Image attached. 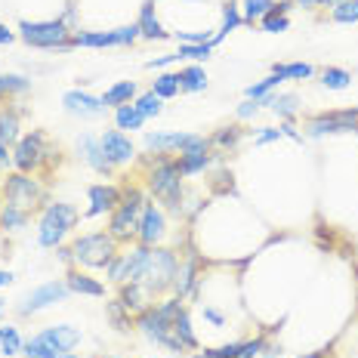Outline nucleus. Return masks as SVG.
Returning a JSON list of instances; mask_svg holds the SVG:
<instances>
[{"mask_svg": "<svg viewBox=\"0 0 358 358\" xmlns=\"http://www.w3.org/2000/svg\"><path fill=\"white\" fill-rule=\"evenodd\" d=\"M148 189L152 195L167 204L170 213H182V173H179L176 158H167L161 155L158 161H152V170H148Z\"/></svg>", "mask_w": 358, "mask_h": 358, "instance_id": "obj_1", "label": "nucleus"}, {"mask_svg": "<svg viewBox=\"0 0 358 358\" xmlns=\"http://www.w3.org/2000/svg\"><path fill=\"white\" fill-rule=\"evenodd\" d=\"M69 250H71V263L90 268H108V263L117 257V241L108 232H90L74 238Z\"/></svg>", "mask_w": 358, "mask_h": 358, "instance_id": "obj_2", "label": "nucleus"}, {"mask_svg": "<svg viewBox=\"0 0 358 358\" xmlns=\"http://www.w3.org/2000/svg\"><path fill=\"white\" fill-rule=\"evenodd\" d=\"M78 220L80 216L71 204H62V201L47 204L43 207V216H41V226H37V244H41V248H59V244L65 241V235L78 226Z\"/></svg>", "mask_w": 358, "mask_h": 358, "instance_id": "obj_3", "label": "nucleus"}, {"mask_svg": "<svg viewBox=\"0 0 358 358\" xmlns=\"http://www.w3.org/2000/svg\"><path fill=\"white\" fill-rule=\"evenodd\" d=\"M143 207H145V195H143V192H139V189H124L121 192V204L111 210L108 235L115 238V241H130V238H136Z\"/></svg>", "mask_w": 358, "mask_h": 358, "instance_id": "obj_4", "label": "nucleus"}, {"mask_svg": "<svg viewBox=\"0 0 358 358\" xmlns=\"http://www.w3.org/2000/svg\"><path fill=\"white\" fill-rule=\"evenodd\" d=\"M179 257L173 250H164V248H152L148 250V259L139 272V285H143L148 294H164L167 287H173V275H176Z\"/></svg>", "mask_w": 358, "mask_h": 358, "instance_id": "obj_5", "label": "nucleus"}, {"mask_svg": "<svg viewBox=\"0 0 358 358\" xmlns=\"http://www.w3.org/2000/svg\"><path fill=\"white\" fill-rule=\"evenodd\" d=\"M19 37L28 47H41V50H71V31L69 22L53 19V22H22Z\"/></svg>", "mask_w": 358, "mask_h": 358, "instance_id": "obj_6", "label": "nucleus"}, {"mask_svg": "<svg viewBox=\"0 0 358 358\" xmlns=\"http://www.w3.org/2000/svg\"><path fill=\"white\" fill-rule=\"evenodd\" d=\"M136 327H139V331H143L152 343H158V346H167L173 355H179V352L185 349L182 343L173 337V322H167V318H164L161 312L155 309V306H148L145 312H139V315H136Z\"/></svg>", "mask_w": 358, "mask_h": 358, "instance_id": "obj_7", "label": "nucleus"}, {"mask_svg": "<svg viewBox=\"0 0 358 358\" xmlns=\"http://www.w3.org/2000/svg\"><path fill=\"white\" fill-rule=\"evenodd\" d=\"M3 201L6 204H13V207H19V210L31 213L34 207L43 201V189L28 173H13V176H6Z\"/></svg>", "mask_w": 358, "mask_h": 358, "instance_id": "obj_8", "label": "nucleus"}, {"mask_svg": "<svg viewBox=\"0 0 358 358\" xmlns=\"http://www.w3.org/2000/svg\"><path fill=\"white\" fill-rule=\"evenodd\" d=\"M53 155V148L47 145V136L41 130H34L31 136H22L16 143V152H13V164L19 167V173H31L43 161Z\"/></svg>", "mask_w": 358, "mask_h": 358, "instance_id": "obj_9", "label": "nucleus"}, {"mask_svg": "<svg viewBox=\"0 0 358 358\" xmlns=\"http://www.w3.org/2000/svg\"><path fill=\"white\" fill-rule=\"evenodd\" d=\"M148 250H152V248H145V244H136V248L117 253V257L108 263V278L115 281V285L136 281L139 272H143V266H145V259H148Z\"/></svg>", "mask_w": 358, "mask_h": 358, "instance_id": "obj_10", "label": "nucleus"}, {"mask_svg": "<svg viewBox=\"0 0 358 358\" xmlns=\"http://www.w3.org/2000/svg\"><path fill=\"white\" fill-rule=\"evenodd\" d=\"M306 130H309L312 136H324V133H355L358 130V108L331 111V115L309 117Z\"/></svg>", "mask_w": 358, "mask_h": 358, "instance_id": "obj_11", "label": "nucleus"}, {"mask_svg": "<svg viewBox=\"0 0 358 358\" xmlns=\"http://www.w3.org/2000/svg\"><path fill=\"white\" fill-rule=\"evenodd\" d=\"M167 235V213L158 204H145L143 216H139V229H136V241L145 248H155L161 238Z\"/></svg>", "mask_w": 358, "mask_h": 358, "instance_id": "obj_12", "label": "nucleus"}, {"mask_svg": "<svg viewBox=\"0 0 358 358\" xmlns=\"http://www.w3.org/2000/svg\"><path fill=\"white\" fill-rule=\"evenodd\" d=\"M179 173L182 176H195L201 173V170H207V164H210V139H204V136H192V143L179 152Z\"/></svg>", "mask_w": 358, "mask_h": 358, "instance_id": "obj_13", "label": "nucleus"}, {"mask_svg": "<svg viewBox=\"0 0 358 358\" xmlns=\"http://www.w3.org/2000/svg\"><path fill=\"white\" fill-rule=\"evenodd\" d=\"M71 290L65 281H50V285H41V287H34L31 294L25 296V303L19 306V312L22 315H34V312H41V309H50L53 303L59 300H65Z\"/></svg>", "mask_w": 358, "mask_h": 358, "instance_id": "obj_14", "label": "nucleus"}, {"mask_svg": "<svg viewBox=\"0 0 358 358\" xmlns=\"http://www.w3.org/2000/svg\"><path fill=\"white\" fill-rule=\"evenodd\" d=\"M37 340H41L47 349H53L56 355H62V352H71V349L80 343V331L71 324H56V327H43V331L37 334Z\"/></svg>", "mask_w": 358, "mask_h": 358, "instance_id": "obj_15", "label": "nucleus"}, {"mask_svg": "<svg viewBox=\"0 0 358 358\" xmlns=\"http://www.w3.org/2000/svg\"><path fill=\"white\" fill-rule=\"evenodd\" d=\"M90 207H87V220L93 216H102V213H111L117 204H121V189L117 185H90Z\"/></svg>", "mask_w": 358, "mask_h": 358, "instance_id": "obj_16", "label": "nucleus"}, {"mask_svg": "<svg viewBox=\"0 0 358 358\" xmlns=\"http://www.w3.org/2000/svg\"><path fill=\"white\" fill-rule=\"evenodd\" d=\"M99 143H102V148H106V155H108V161L115 164H127V161H133L136 158V145L130 143V136H124L121 130H106L99 136Z\"/></svg>", "mask_w": 358, "mask_h": 358, "instance_id": "obj_17", "label": "nucleus"}, {"mask_svg": "<svg viewBox=\"0 0 358 358\" xmlns=\"http://www.w3.org/2000/svg\"><path fill=\"white\" fill-rule=\"evenodd\" d=\"M62 106L74 117H99L102 111H106L102 99H96V96L84 93V90H69V93L62 96Z\"/></svg>", "mask_w": 358, "mask_h": 358, "instance_id": "obj_18", "label": "nucleus"}, {"mask_svg": "<svg viewBox=\"0 0 358 358\" xmlns=\"http://www.w3.org/2000/svg\"><path fill=\"white\" fill-rule=\"evenodd\" d=\"M78 148H80V158H84L90 167L96 170V173H111V170H115V164L108 161L106 148H102V143L96 136H80Z\"/></svg>", "mask_w": 358, "mask_h": 358, "instance_id": "obj_19", "label": "nucleus"}, {"mask_svg": "<svg viewBox=\"0 0 358 358\" xmlns=\"http://www.w3.org/2000/svg\"><path fill=\"white\" fill-rule=\"evenodd\" d=\"M192 136H195V133H148V136H145V148H148V152H161V155L182 152V148L192 143Z\"/></svg>", "mask_w": 358, "mask_h": 358, "instance_id": "obj_20", "label": "nucleus"}, {"mask_svg": "<svg viewBox=\"0 0 358 358\" xmlns=\"http://www.w3.org/2000/svg\"><path fill=\"white\" fill-rule=\"evenodd\" d=\"M65 285H69L71 294H80V296H106V285L96 281V278H90V275L80 272V268H69Z\"/></svg>", "mask_w": 358, "mask_h": 358, "instance_id": "obj_21", "label": "nucleus"}, {"mask_svg": "<svg viewBox=\"0 0 358 358\" xmlns=\"http://www.w3.org/2000/svg\"><path fill=\"white\" fill-rule=\"evenodd\" d=\"M148 296H152V294H148L139 281H127V285H121V296H117V300L124 303L127 312H136V315H139V312L148 309Z\"/></svg>", "mask_w": 358, "mask_h": 358, "instance_id": "obj_22", "label": "nucleus"}, {"mask_svg": "<svg viewBox=\"0 0 358 358\" xmlns=\"http://www.w3.org/2000/svg\"><path fill=\"white\" fill-rule=\"evenodd\" d=\"M139 34L148 37V41H167V31L161 28L158 16H155V0H148V3H143V10H139Z\"/></svg>", "mask_w": 358, "mask_h": 358, "instance_id": "obj_23", "label": "nucleus"}, {"mask_svg": "<svg viewBox=\"0 0 358 358\" xmlns=\"http://www.w3.org/2000/svg\"><path fill=\"white\" fill-rule=\"evenodd\" d=\"M71 47H121L117 31H74Z\"/></svg>", "mask_w": 358, "mask_h": 358, "instance_id": "obj_24", "label": "nucleus"}, {"mask_svg": "<svg viewBox=\"0 0 358 358\" xmlns=\"http://www.w3.org/2000/svg\"><path fill=\"white\" fill-rule=\"evenodd\" d=\"M136 99V84L133 80H117L115 87H108L106 93H102V106H115V108H121V106H130V102Z\"/></svg>", "mask_w": 358, "mask_h": 358, "instance_id": "obj_25", "label": "nucleus"}, {"mask_svg": "<svg viewBox=\"0 0 358 358\" xmlns=\"http://www.w3.org/2000/svg\"><path fill=\"white\" fill-rule=\"evenodd\" d=\"M207 90V74L201 65H185L179 71V93H201Z\"/></svg>", "mask_w": 358, "mask_h": 358, "instance_id": "obj_26", "label": "nucleus"}, {"mask_svg": "<svg viewBox=\"0 0 358 358\" xmlns=\"http://www.w3.org/2000/svg\"><path fill=\"white\" fill-rule=\"evenodd\" d=\"M198 285V278H195V263H179L176 266V275H173V294L182 300V296H189L192 290H195Z\"/></svg>", "mask_w": 358, "mask_h": 358, "instance_id": "obj_27", "label": "nucleus"}, {"mask_svg": "<svg viewBox=\"0 0 358 358\" xmlns=\"http://www.w3.org/2000/svg\"><path fill=\"white\" fill-rule=\"evenodd\" d=\"M241 25H244L241 10H238V3H232V0H229V3L222 6V28L213 34V41H210V43L216 47V43H220V41H222V37H226L229 31H235V28H241Z\"/></svg>", "mask_w": 358, "mask_h": 358, "instance_id": "obj_28", "label": "nucleus"}, {"mask_svg": "<svg viewBox=\"0 0 358 358\" xmlns=\"http://www.w3.org/2000/svg\"><path fill=\"white\" fill-rule=\"evenodd\" d=\"M173 337L182 343L185 349H198V337H195V327H192V318L189 312H179V315L173 318Z\"/></svg>", "mask_w": 358, "mask_h": 358, "instance_id": "obj_29", "label": "nucleus"}, {"mask_svg": "<svg viewBox=\"0 0 358 358\" xmlns=\"http://www.w3.org/2000/svg\"><path fill=\"white\" fill-rule=\"evenodd\" d=\"M0 143L3 145L19 143V111L16 108L0 111Z\"/></svg>", "mask_w": 358, "mask_h": 358, "instance_id": "obj_30", "label": "nucleus"}, {"mask_svg": "<svg viewBox=\"0 0 358 358\" xmlns=\"http://www.w3.org/2000/svg\"><path fill=\"white\" fill-rule=\"evenodd\" d=\"M152 93L158 96V99H173V96H179V74H173V71L158 74V78L152 80Z\"/></svg>", "mask_w": 358, "mask_h": 358, "instance_id": "obj_31", "label": "nucleus"}, {"mask_svg": "<svg viewBox=\"0 0 358 358\" xmlns=\"http://www.w3.org/2000/svg\"><path fill=\"white\" fill-rule=\"evenodd\" d=\"M22 334H19V327H13V324H0V352L3 355H19L22 352Z\"/></svg>", "mask_w": 358, "mask_h": 358, "instance_id": "obj_32", "label": "nucleus"}, {"mask_svg": "<svg viewBox=\"0 0 358 358\" xmlns=\"http://www.w3.org/2000/svg\"><path fill=\"white\" fill-rule=\"evenodd\" d=\"M115 124H117V130H139V127L145 124V117L136 111V106H121V108H115Z\"/></svg>", "mask_w": 358, "mask_h": 358, "instance_id": "obj_33", "label": "nucleus"}, {"mask_svg": "<svg viewBox=\"0 0 358 358\" xmlns=\"http://www.w3.org/2000/svg\"><path fill=\"white\" fill-rule=\"evenodd\" d=\"M31 80L22 78V74H0V99H10V96L28 93Z\"/></svg>", "mask_w": 358, "mask_h": 358, "instance_id": "obj_34", "label": "nucleus"}, {"mask_svg": "<svg viewBox=\"0 0 358 358\" xmlns=\"http://www.w3.org/2000/svg\"><path fill=\"white\" fill-rule=\"evenodd\" d=\"M272 74H278L281 80H306L315 74V69L309 62H290V65H275Z\"/></svg>", "mask_w": 358, "mask_h": 358, "instance_id": "obj_35", "label": "nucleus"}, {"mask_svg": "<svg viewBox=\"0 0 358 358\" xmlns=\"http://www.w3.org/2000/svg\"><path fill=\"white\" fill-rule=\"evenodd\" d=\"M25 222H28L25 210H19V207H13V204H3V213H0V229H6V232H19Z\"/></svg>", "mask_w": 358, "mask_h": 358, "instance_id": "obj_36", "label": "nucleus"}, {"mask_svg": "<svg viewBox=\"0 0 358 358\" xmlns=\"http://www.w3.org/2000/svg\"><path fill=\"white\" fill-rule=\"evenodd\" d=\"M331 19L340 22V25H352V22H358V0H340V3H334Z\"/></svg>", "mask_w": 358, "mask_h": 358, "instance_id": "obj_37", "label": "nucleus"}, {"mask_svg": "<svg viewBox=\"0 0 358 358\" xmlns=\"http://www.w3.org/2000/svg\"><path fill=\"white\" fill-rule=\"evenodd\" d=\"M179 59H192V62H207L213 56V43H182L179 47Z\"/></svg>", "mask_w": 358, "mask_h": 358, "instance_id": "obj_38", "label": "nucleus"}, {"mask_svg": "<svg viewBox=\"0 0 358 358\" xmlns=\"http://www.w3.org/2000/svg\"><path fill=\"white\" fill-rule=\"evenodd\" d=\"M161 102H164V99H158V96L148 90V93H143V96H136V99H133V106H136V111H139L143 117H158L161 108H164Z\"/></svg>", "mask_w": 358, "mask_h": 358, "instance_id": "obj_39", "label": "nucleus"}, {"mask_svg": "<svg viewBox=\"0 0 358 358\" xmlns=\"http://www.w3.org/2000/svg\"><path fill=\"white\" fill-rule=\"evenodd\" d=\"M241 136H244L241 127H222V130H216V133H213L210 145H216V148H235Z\"/></svg>", "mask_w": 358, "mask_h": 358, "instance_id": "obj_40", "label": "nucleus"}, {"mask_svg": "<svg viewBox=\"0 0 358 358\" xmlns=\"http://www.w3.org/2000/svg\"><path fill=\"white\" fill-rule=\"evenodd\" d=\"M272 3H275V0H244V13H241L244 22H248V25L259 22L268 10H272Z\"/></svg>", "mask_w": 358, "mask_h": 358, "instance_id": "obj_41", "label": "nucleus"}, {"mask_svg": "<svg viewBox=\"0 0 358 358\" xmlns=\"http://www.w3.org/2000/svg\"><path fill=\"white\" fill-rule=\"evenodd\" d=\"M349 80H352V74H349L346 69H324L322 71V84L327 90H346Z\"/></svg>", "mask_w": 358, "mask_h": 358, "instance_id": "obj_42", "label": "nucleus"}, {"mask_svg": "<svg viewBox=\"0 0 358 358\" xmlns=\"http://www.w3.org/2000/svg\"><path fill=\"white\" fill-rule=\"evenodd\" d=\"M272 111L278 117H285V121H290V117L296 115V96L294 93H285V96H275L272 102Z\"/></svg>", "mask_w": 358, "mask_h": 358, "instance_id": "obj_43", "label": "nucleus"}, {"mask_svg": "<svg viewBox=\"0 0 358 358\" xmlns=\"http://www.w3.org/2000/svg\"><path fill=\"white\" fill-rule=\"evenodd\" d=\"M108 318H111V324H115L117 331H130V312L124 309L121 300H111L108 303Z\"/></svg>", "mask_w": 358, "mask_h": 358, "instance_id": "obj_44", "label": "nucleus"}, {"mask_svg": "<svg viewBox=\"0 0 358 358\" xmlns=\"http://www.w3.org/2000/svg\"><path fill=\"white\" fill-rule=\"evenodd\" d=\"M281 84V78H278V74H268V78L266 80H259V84H253V87H248V99H263V96H268V93H272V90L275 87H278Z\"/></svg>", "mask_w": 358, "mask_h": 358, "instance_id": "obj_45", "label": "nucleus"}, {"mask_svg": "<svg viewBox=\"0 0 358 358\" xmlns=\"http://www.w3.org/2000/svg\"><path fill=\"white\" fill-rule=\"evenodd\" d=\"M287 16H272V13H266L263 19H259V28L263 31H268V34H281V31H287Z\"/></svg>", "mask_w": 358, "mask_h": 358, "instance_id": "obj_46", "label": "nucleus"}, {"mask_svg": "<svg viewBox=\"0 0 358 358\" xmlns=\"http://www.w3.org/2000/svg\"><path fill=\"white\" fill-rule=\"evenodd\" d=\"M238 346H241V343H226V346H220V349H204L198 358H238Z\"/></svg>", "mask_w": 358, "mask_h": 358, "instance_id": "obj_47", "label": "nucleus"}, {"mask_svg": "<svg viewBox=\"0 0 358 358\" xmlns=\"http://www.w3.org/2000/svg\"><path fill=\"white\" fill-rule=\"evenodd\" d=\"M263 349H266V340L263 337L248 340V343H241V346H238V358H257Z\"/></svg>", "mask_w": 358, "mask_h": 358, "instance_id": "obj_48", "label": "nucleus"}, {"mask_svg": "<svg viewBox=\"0 0 358 358\" xmlns=\"http://www.w3.org/2000/svg\"><path fill=\"white\" fill-rule=\"evenodd\" d=\"M176 37L179 41H185V43H210L213 41L210 31H179Z\"/></svg>", "mask_w": 358, "mask_h": 358, "instance_id": "obj_49", "label": "nucleus"}, {"mask_svg": "<svg viewBox=\"0 0 358 358\" xmlns=\"http://www.w3.org/2000/svg\"><path fill=\"white\" fill-rule=\"evenodd\" d=\"M275 139H281V130H275V127H263V133H259V136H257V145L275 143Z\"/></svg>", "mask_w": 358, "mask_h": 358, "instance_id": "obj_50", "label": "nucleus"}, {"mask_svg": "<svg viewBox=\"0 0 358 358\" xmlns=\"http://www.w3.org/2000/svg\"><path fill=\"white\" fill-rule=\"evenodd\" d=\"M257 111H259V102L248 99V102H241V108H238V117H244V121H248V117H253Z\"/></svg>", "mask_w": 358, "mask_h": 358, "instance_id": "obj_51", "label": "nucleus"}, {"mask_svg": "<svg viewBox=\"0 0 358 358\" xmlns=\"http://www.w3.org/2000/svg\"><path fill=\"white\" fill-rule=\"evenodd\" d=\"M176 53H170V56H158V59H152V62H145V69H164V65H170V62H176Z\"/></svg>", "mask_w": 358, "mask_h": 358, "instance_id": "obj_52", "label": "nucleus"}, {"mask_svg": "<svg viewBox=\"0 0 358 358\" xmlns=\"http://www.w3.org/2000/svg\"><path fill=\"white\" fill-rule=\"evenodd\" d=\"M290 6H294L290 0H278V3H272V10H268V13H272V16H287Z\"/></svg>", "mask_w": 358, "mask_h": 358, "instance_id": "obj_53", "label": "nucleus"}, {"mask_svg": "<svg viewBox=\"0 0 358 358\" xmlns=\"http://www.w3.org/2000/svg\"><path fill=\"white\" fill-rule=\"evenodd\" d=\"M13 164V155H10V145L0 143V167H10Z\"/></svg>", "mask_w": 358, "mask_h": 358, "instance_id": "obj_54", "label": "nucleus"}, {"mask_svg": "<svg viewBox=\"0 0 358 358\" xmlns=\"http://www.w3.org/2000/svg\"><path fill=\"white\" fill-rule=\"evenodd\" d=\"M13 41H16V34H13L6 25H0V47H3V43H13Z\"/></svg>", "mask_w": 358, "mask_h": 358, "instance_id": "obj_55", "label": "nucleus"}, {"mask_svg": "<svg viewBox=\"0 0 358 358\" xmlns=\"http://www.w3.org/2000/svg\"><path fill=\"white\" fill-rule=\"evenodd\" d=\"M204 315L210 318L213 324H222V315H220V312H216V309H204Z\"/></svg>", "mask_w": 358, "mask_h": 358, "instance_id": "obj_56", "label": "nucleus"}, {"mask_svg": "<svg viewBox=\"0 0 358 358\" xmlns=\"http://www.w3.org/2000/svg\"><path fill=\"white\" fill-rule=\"evenodd\" d=\"M6 285H13V272H3V268H0V287H6Z\"/></svg>", "mask_w": 358, "mask_h": 358, "instance_id": "obj_57", "label": "nucleus"}, {"mask_svg": "<svg viewBox=\"0 0 358 358\" xmlns=\"http://www.w3.org/2000/svg\"><path fill=\"white\" fill-rule=\"evenodd\" d=\"M296 3H300V6H309V10H312V6H322V3H327V0H296Z\"/></svg>", "mask_w": 358, "mask_h": 358, "instance_id": "obj_58", "label": "nucleus"}, {"mask_svg": "<svg viewBox=\"0 0 358 358\" xmlns=\"http://www.w3.org/2000/svg\"><path fill=\"white\" fill-rule=\"evenodd\" d=\"M303 358H324V349H322V352H309V355H303Z\"/></svg>", "mask_w": 358, "mask_h": 358, "instance_id": "obj_59", "label": "nucleus"}, {"mask_svg": "<svg viewBox=\"0 0 358 358\" xmlns=\"http://www.w3.org/2000/svg\"><path fill=\"white\" fill-rule=\"evenodd\" d=\"M59 358H78V355H74V352H62V355H59Z\"/></svg>", "mask_w": 358, "mask_h": 358, "instance_id": "obj_60", "label": "nucleus"}, {"mask_svg": "<svg viewBox=\"0 0 358 358\" xmlns=\"http://www.w3.org/2000/svg\"><path fill=\"white\" fill-rule=\"evenodd\" d=\"M3 309H6V303H3V300H0V315H3Z\"/></svg>", "mask_w": 358, "mask_h": 358, "instance_id": "obj_61", "label": "nucleus"}, {"mask_svg": "<svg viewBox=\"0 0 358 358\" xmlns=\"http://www.w3.org/2000/svg\"><path fill=\"white\" fill-rule=\"evenodd\" d=\"M334 3H340V0H327V6H334Z\"/></svg>", "mask_w": 358, "mask_h": 358, "instance_id": "obj_62", "label": "nucleus"}, {"mask_svg": "<svg viewBox=\"0 0 358 358\" xmlns=\"http://www.w3.org/2000/svg\"><path fill=\"white\" fill-rule=\"evenodd\" d=\"M0 213H3V198H0Z\"/></svg>", "mask_w": 358, "mask_h": 358, "instance_id": "obj_63", "label": "nucleus"}, {"mask_svg": "<svg viewBox=\"0 0 358 358\" xmlns=\"http://www.w3.org/2000/svg\"><path fill=\"white\" fill-rule=\"evenodd\" d=\"M108 358H117V355H108Z\"/></svg>", "mask_w": 358, "mask_h": 358, "instance_id": "obj_64", "label": "nucleus"}]
</instances>
